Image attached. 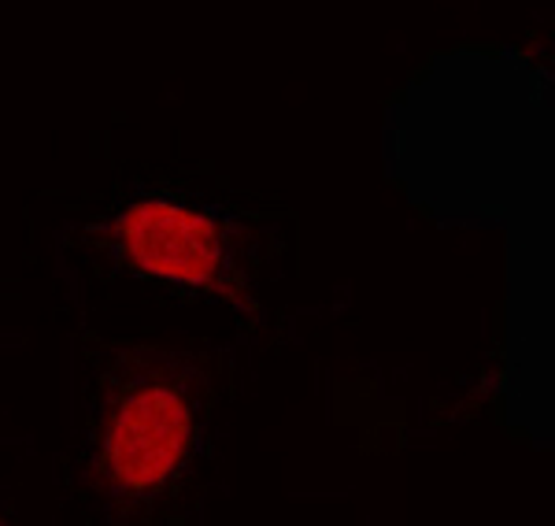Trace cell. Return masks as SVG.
<instances>
[{"label":"cell","instance_id":"obj_2","mask_svg":"<svg viewBox=\"0 0 555 526\" xmlns=\"http://www.w3.org/2000/svg\"><path fill=\"white\" fill-rule=\"evenodd\" d=\"M115 248L141 279L196 293H227L234 282V238L204 204L178 193H141L115 219Z\"/></svg>","mask_w":555,"mask_h":526},{"label":"cell","instance_id":"obj_1","mask_svg":"<svg viewBox=\"0 0 555 526\" xmlns=\"http://www.w3.org/2000/svg\"><path fill=\"white\" fill-rule=\"evenodd\" d=\"M193 394L167 371H138L112 397L96 438V478L112 508L159 504L190 467L196 449Z\"/></svg>","mask_w":555,"mask_h":526}]
</instances>
